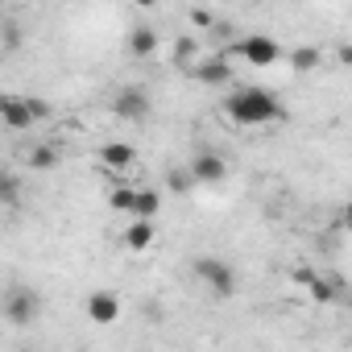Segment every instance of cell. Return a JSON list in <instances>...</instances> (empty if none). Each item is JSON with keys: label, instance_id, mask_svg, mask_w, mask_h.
Segmentation results:
<instances>
[{"label": "cell", "instance_id": "11", "mask_svg": "<svg viewBox=\"0 0 352 352\" xmlns=\"http://www.w3.org/2000/svg\"><path fill=\"white\" fill-rule=\"evenodd\" d=\"M0 116H5V124H9L13 133H25V129L38 124L34 112H30V100H25V96H5V100H0Z\"/></svg>", "mask_w": 352, "mask_h": 352}, {"label": "cell", "instance_id": "1", "mask_svg": "<svg viewBox=\"0 0 352 352\" xmlns=\"http://www.w3.org/2000/svg\"><path fill=\"white\" fill-rule=\"evenodd\" d=\"M224 120H232L236 129H265V124L286 120V108L265 87H236L224 100Z\"/></svg>", "mask_w": 352, "mask_h": 352}, {"label": "cell", "instance_id": "19", "mask_svg": "<svg viewBox=\"0 0 352 352\" xmlns=\"http://www.w3.org/2000/svg\"><path fill=\"white\" fill-rule=\"evenodd\" d=\"M0 195H5V204H9V208L17 204V179H13V174H5V183H0Z\"/></svg>", "mask_w": 352, "mask_h": 352}, {"label": "cell", "instance_id": "9", "mask_svg": "<svg viewBox=\"0 0 352 352\" xmlns=\"http://www.w3.org/2000/svg\"><path fill=\"white\" fill-rule=\"evenodd\" d=\"M96 162L104 170H129V166H137V145L133 141H104L96 149Z\"/></svg>", "mask_w": 352, "mask_h": 352}, {"label": "cell", "instance_id": "13", "mask_svg": "<svg viewBox=\"0 0 352 352\" xmlns=\"http://www.w3.org/2000/svg\"><path fill=\"white\" fill-rule=\"evenodd\" d=\"M124 50H129L133 58H153V54H157V34H153L149 25H133L129 38H124Z\"/></svg>", "mask_w": 352, "mask_h": 352}, {"label": "cell", "instance_id": "2", "mask_svg": "<svg viewBox=\"0 0 352 352\" xmlns=\"http://www.w3.org/2000/svg\"><path fill=\"white\" fill-rule=\"evenodd\" d=\"M108 204H112L116 212H124L129 220H153V216L162 212V195L149 191V187H120V191H112Z\"/></svg>", "mask_w": 352, "mask_h": 352}, {"label": "cell", "instance_id": "20", "mask_svg": "<svg viewBox=\"0 0 352 352\" xmlns=\"http://www.w3.org/2000/svg\"><path fill=\"white\" fill-rule=\"evenodd\" d=\"M336 220H340V228H344V232H352V199H344V208H340V216H336Z\"/></svg>", "mask_w": 352, "mask_h": 352}, {"label": "cell", "instance_id": "14", "mask_svg": "<svg viewBox=\"0 0 352 352\" xmlns=\"http://www.w3.org/2000/svg\"><path fill=\"white\" fill-rule=\"evenodd\" d=\"M25 162H30V170H42V174H46V170H54V166L63 162V149L50 145V141H38V145L25 153Z\"/></svg>", "mask_w": 352, "mask_h": 352}, {"label": "cell", "instance_id": "16", "mask_svg": "<svg viewBox=\"0 0 352 352\" xmlns=\"http://www.w3.org/2000/svg\"><path fill=\"white\" fill-rule=\"evenodd\" d=\"M187 21H191V30H199V34H204V30H212V25H216V13H212V9H187Z\"/></svg>", "mask_w": 352, "mask_h": 352}, {"label": "cell", "instance_id": "15", "mask_svg": "<svg viewBox=\"0 0 352 352\" xmlns=\"http://www.w3.org/2000/svg\"><path fill=\"white\" fill-rule=\"evenodd\" d=\"M290 63H294V71H315V67L323 63V50H315V46H298V50L290 54Z\"/></svg>", "mask_w": 352, "mask_h": 352}, {"label": "cell", "instance_id": "12", "mask_svg": "<svg viewBox=\"0 0 352 352\" xmlns=\"http://www.w3.org/2000/svg\"><path fill=\"white\" fill-rule=\"evenodd\" d=\"M191 75L208 87H228L232 83V58H204L191 67Z\"/></svg>", "mask_w": 352, "mask_h": 352}, {"label": "cell", "instance_id": "4", "mask_svg": "<svg viewBox=\"0 0 352 352\" xmlns=\"http://www.w3.org/2000/svg\"><path fill=\"white\" fill-rule=\"evenodd\" d=\"M195 278L216 294V298H232L236 294V270L224 257H195Z\"/></svg>", "mask_w": 352, "mask_h": 352}, {"label": "cell", "instance_id": "7", "mask_svg": "<svg viewBox=\"0 0 352 352\" xmlns=\"http://www.w3.org/2000/svg\"><path fill=\"white\" fill-rule=\"evenodd\" d=\"M187 170H191V179H195V183H224L232 166H228L224 153H216V149H199V153L191 157Z\"/></svg>", "mask_w": 352, "mask_h": 352}, {"label": "cell", "instance_id": "8", "mask_svg": "<svg viewBox=\"0 0 352 352\" xmlns=\"http://www.w3.org/2000/svg\"><path fill=\"white\" fill-rule=\"evenodd\" d=\"M112 112H116L120 120L141 124V120L149 116V96H145V87H120L116 100H112Z\"/></svg>", "mask_w": 352, "mask_h": 352}, {"label": "cell", "instance_id": "6", "mask_svg": "<svg viewBox=\"0 0 352 352\" xmlns=\"http://www.w3.org/2000/svg\"><path fill=\"white\" fill-rule=\"evenodd\" d=\"M120 315H124V302L116 290H91L87 294V319L96 327H112V323H120Z\"/></svg>", "mask_w": 352, "mask_h": 352}, {"label": "cell", "instance_id": "18", "mask_svg": "<svg viewBox=\"0 0 352 352\" xmlns=\"http://www.w3.org/2000/svg\"><path fill=\"white\" fill-rule=\"evenodd\" d=\"M25 100H30V112H34V120H50V112H54V108H50L46 100H38V96H25Z\"/></svg>", "mask_w": 352, "mask_h": 352}, {"label": "cell", "instance_id": "22", "mask_svg": "<svg viewBox=\"0 0 352 352\" xmlns=\"http://www.w3.org/2000/svg\"><path fill=\"white\" fill-rule=\"evenodd\" d=\"M21 352H30V348H21Z\"/></svg>", "mask_w": 352, "mask_h": 352}, {"label": "cell", "instance_id": "5", "mask_svg": "<svg viewBox=\"0 0 352 352\" xmlns=\"http://www.w3.org/2000/svg\"><path fill=\"white\" fill-rule=\"evenodd\" d=\"M38 311H42V302H38V294L30 286H9V294H5V319L13 327H30L38 319Z\"/></svg>", "mask_w": 352, "mask_h": 352}, {"label": "cell", "instance_id": "10", "mask_svg": "<svg viewBox=\"0 0 352 352\" xmlns=\"http://www.w3.org/2000/svg\"><path fill=\"white\" fill-rule=\"evenodd\" d=\"M153 241H157L153 220H129V224H124V232H120V245H124L129 253H149V249H153Z\"/></svg>", "mask_w": 352, "mask_h": 352}, {"label": "cell", "instance_id": "3", "mask_svg": "<svg viewBox=\"0 0 352 352\" xmlns=\"http://www.w3.org/2000/svg\"><path fill=\"white\" fill-rule=\"evenodd\" d=\"M232 58L245 63V67H278V63H282V46H278L270 34H245V38L232 46Z\"/></svg>", "mask_w": 352, "mask_h": 352}, {"label": "cell", "instance_id": "21", "mask_svg": "<svg viewBox=\"0 0 352 352\" xmlns=\"http://www.w3.org/2000/svg\"><path fill=\"white\" fill-rule=\"evenodd\" d=\"M336 58H340V63L352 71V46H340V50H336Z\"/></svg>", "mask_w": 352, "mask_h": 352}, {"label": "cell", "instance_id": "17", "mask_svg": "<svg viewBox=\"0 0 352 352\" xmlns=\"http://www.w3.org/2000/svg\"><path fill=\"white\" fill-rule=\"evenodd\" d=\"M191 183H195V179H191V170H174V174H170V191H174V195L191 191Z\"/></svg>", "mask_w": 352, "mask_h": 352}]
</instances>
